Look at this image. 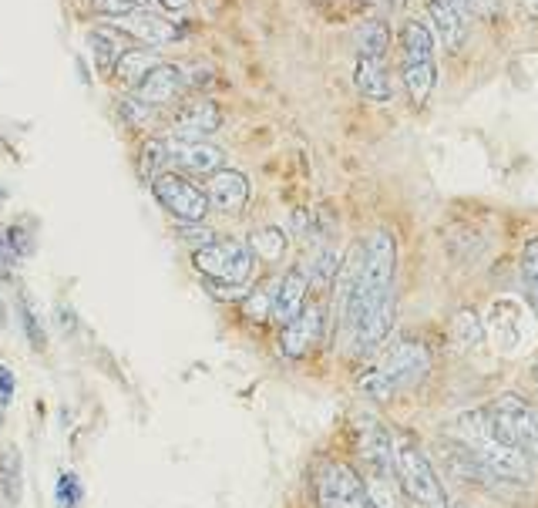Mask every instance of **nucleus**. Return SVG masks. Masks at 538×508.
I'll use <instances>...</instances> for the list:
<instances>
[{"mask_svg": "<svg viewBox=\"0 0 538 508\" xmlns=\"http://www.w3.org/2000/svg\"><path fill=\"white\" fill-rule=\"evenodd\" d=\"M454 428H458V441L471 451V458H475L491 478H498V482H515V485L532 482V461L498 431V424L491 421L488 411H465L454 421Z\"/></svg>", "mask_w": 538, "mask_h": 508, "instance_id": "obj_1", "label": "nucleus"}, {"mask_svg": "<svg viewBox=\"0 0 538 508\" xmlns=\"http://www.w3.org/2000/svg\"><path fill=\"white\" fill-rule=\"evenodd\" d=\"M394 273H397V239L387 229H377L370 233V239L364 243V256H360V273L354 290L347 293L343 300V323L347 330L354 323L377 307L380 300H387L394 293Z\"/></svg>", "mask_w": 538, "mask_h": 508, "instance_id": "obj_2", "label": "nucleus"}, {"mask_svg": "<svg viewBox=\"0 0 538 508\" xmlns=\"http://www.w3.org/2000/svg\"><path fill=\"white\" fill-rule=\"evenodd\" d=\"M394 471L404 495L421 508H448V492H444L441 475L434 471L431 458L417 445L407 431H394Z\"/></svg>", "mask_w": 538, "mask_h": 508, "instance_id": "obj_3", "label": "nucleus"}, {"mask_svg": "<svg viewBox=\"0 0 538 508\" xmlns=\"http://www.w3.org/2000/svg\"><path fill=\"white\" fill-rule=\"evenodd\" d=\"M192 263H196V270L212 283L246 286V280L253 276L256 256L243 239H216V243L196 249Z\"/></svg>", "mask_w": 538, "mask_h": 508, "instance_id": "obj_4", "label": "nucleus"}, {"mask_svg": "<svg viewBox=\"0 0 538 508\" xmlns=\"http://www.w3.org/2000/svg\"><path fill=\"white\" fill-rule=\"evenodd\" d=\"M485 411L491 414V421L498 424V431H502L532 465H538V414L528 408V401H522L518 394H502L495 397Z\"/></svg>", "mask_w": 538, "mask_h": 508, "instance_id": "obj_5", "label": "nucleus"}, {"mask_svg": "<svg viewBox=\"0 0 538 508\" xmlns=\"http://www.w3.org/2000/svg\"><path fill=\"white\" fill-rule=\"evenodd\" d=\"M152 196L159 199V206L169 212L172 219H179V223H206V216H209L206 189H199L196 182H189L179 172L155 175Z\"/></svg>", "mask_w": 538, "mask_h": 508, "instance_id": "obj_6", "label": "nucleus"}, {"mask_svg": "<svg viewBox=\"0 0 538 508\" xmlns=\"http://www.w3.org/2000/svg\"><path fill=\"white\" fill-rule=\"evenodd\" d=\"M320 508H374L367 495L364 475H357L347 461H327L317 478Z\"/></svg>", "mask_w": 538, "mask_h": 508, "instance_id": "obj_7", "label": "nucleus"}, {"mask_svg": "<svg viewBox=\"0 0 538 508\" xmlns=\"http://www.w3.org/2000/svg\"><path fill=\"white\" fill-rule=\"evenodd\" d=\"M377 367L384 371L394 391H401V387H411L421 381V377L431 374V350L428 344H421V340L397 337L394 344L384 350V357L377 360Z\"/></svg>", "mask_w": 538, "mask_h": 508, "instance_id": "obj_8", "label": "nucleus"}, {"mask_svg": "<svg viewBox=\"0 0 538 508\" xmlns=\"http://www.w3.org/2000/svg\"><path fill=\"white\" fill-rule=\"evenodd\" d=\"M357 451L367 465V475H397L394 434L374 414H357Z\"/></svg>", "mask_w": 538, "mask_h": 508, "instance_id": "obj_9", "label": "nucleus"}, {"mask_svg": "<svg viewBox=\"0 0 538 508\" xmlns=\"http://www.w3.org/2000/svg\"><path fill=\"white\" fill-rule=\"evenodd\" d=\"M222 125V112L212 101H189L169 122V138L175 142H202V138L216 135Z\"/></svg>", "mask_w": 538, "mask_h": 508, "instance_id": "obj_10", "label": "nucleus"}, {"mask_svg": "<svg viewBox=\"0 0 538 508\" xmlns=\"http://www.w3.org/2000/svg\"><path fill=\"white\" fill-rule=\"evenodd\" d=\"M323 337V307L320 303H306L300 317L290 320L280 334V347L286 357H306Z\"/></svg>", "mask_w": 538, "mask_h": 508, "instance_id": "obj_11", "label": "nucleus"}, {"mask_svg": "<svg viewBox=\"0 0 538 508\" xmlns=\"http://www.w3.org/2000/svg\"><path fill=\"white\" fill-rule=\"evenodd\" d=\"M206 199L209 209L222 212V216H239L249 202V179L236 169H219L216 175H209Z\"/></svg>", "mask_w": 538, "mask_h": 508, "instance_id": "obj_12", "label": "nucleus"}, {"mask_svg": "<svg viewBox=\"0 0 538 508\" xmlns=\"http://www.w3.org/2000/svg\"><path fill=\"white\" fill-rule=\"evenodd\" d=\"M306 290H310V276L300 266L286 270L280 276V283L273 286V313L269 320H276L280 327H286L290 320L300 317V310L306 307Z\"/></svg>", "mask_w": 538, "mask_h": 508, "instance_id": "obj_13", "label": "nucleus"}, {"mask_svg": "<svg viewBox=\"0 0 538 508\" xmlns=\"http://www.w3.org/2000/svg\"><path fill=\"white\" fill-rule=\"evenodd\" d=\"M182 91H185V75H182L179 64H159V68L135 88V98H142L145 105H152V108H162V105L179 101Z\"/></svg>", "mask_w": 538, "mask_h": 508, "instance_id": "obj_14", "label": "nucleus"}, {"mask_svg": "<svg viewBox=\"0 0 538 508\" xmlns=\"http://www.w3.org/2000/svg\"><path fill=\"white\" fill-rule=\"evenodd\" d=\"M165 145H169V165H179L192 175H216L226 162V155L206 142H175V138H169Z\"/></svg>", "mask_w": 538, "mask_h": 508, "instance_id": "obj_15", "label": "nucleus"}, {"mask_svg": "<svg viewBox=\"0 0 538 508\" xmlns=\"http://www.w3.org/2000/svg\"><path fill=\"white\" fill-rule=\"evenodd\" d=\"M118 24V34H128V38H138L148 48H159V44H169L179 38V27L162 21V17H152V14H142V11H132L125 17H115Z\"/></svg>", "mask_w": 538, "mask_h": 508, "instance_id": "obj_16", "label": "nucleus"}, {"mask_svg": "<svg viewBox=\"0 0 538 508\" xmlns=\"http://www.w3.org/2000/svg\"><path fill=\"white\" fill-rule=\"evenodd\" d=\"M159 64H165L162 58H159V51H152V48H128L122 58H118V64H115V75L122 85H128V88H138L142 81L152 75Z\"/></svg>", "mask_w": 538, "mask_h": 508, "instance_id": "obj_17", "label": "nucleus"}, {"mask_svg": "<svg viewBox=\"0 0 538 508\" xmlns=\"http://www.w3.org/2000/svg\"><path fill=\"white\" fill-rule=\"evenodd\" d=\"M354 81H357V91L364 95L367 101L374 105H387L394 98V85L384 71V61H367L360 58L357 61V71H354Z\"/></svg>", "mask_w": 538, "mask_h": 508, "instance_id": "obj_18", "label": "nucleus"}, {"mask_svg": "<svg viewBox=\"0 0 538 508\" xmlns=\"http://www.w3.org/2000/svg\"><path fill=\"white\" fill-rule=\"evenodd\" d=\"M21 492H24V461L17 445H7L0 451V498H4L7 508H14L21 502Z\"/></svg>", "mask_w": 538, "mask_h": 508, "instance_id": "obj_19", "label": "nucleus"}, {"mask_svg": "<svg viewBox=\"0 0 538 508\" xmlns=\"http://www.w3.org/2000/svg\"><path fill=\"white\" fill-rule=\"evenodd\" d=\"M428 14L438 24V34L444 38L448 48H461L465 41V17L451 7V0H428Z\"/></svg>", "mask_w": 538, "mask_h": 508, "instance_id": "obj_20", "label": "nucleus"}, {"mask_svg": "<svg viewBox=\"0 0 538 508\" xmlns=\"http://www.w3.org/2000/svg\"><path fill=\"white\" fill-rule=\"evenodd\" d=\"M401 48L404 61H434V34L424 21H407L401 27Z\"/></svg>", "mask_w": 538, "mask_h": 508, "instance_id": "obj_21", "label": "nucleus"}, {"mask_svg": "<svg viewBox=\"0 0 538 508\" xmlns=\"http://www.w3.org/2000/svg\"><path fill=\"white\" fill-rule=\"evenodd\" d=\"M434 81H438V68L434 61H404V88L411 95L414 105H424L434 91Z\"/></svg>", "mask_w": 538, "mask_h": 508, "instance_id": "obj_22", "label": "nucleus"}, {"mask_svg": "<svg viewBox=\"0 0 538 508\" xmlns=\"http://www.w3.org/2000/svg\"><path fill=\"white\" fill-rule=\"evenodd\" d=\"M387 48H391V31H387L384 21H367V24H360V31H357V51H360V58H367V61H384Z\"/></svg>", "mask_w": 538, "mask_h": 508, "instance_id": "obj_23", "label": "nucleus"}, {"mask_svg": "<svg viewBox=\"0 0 538 508\" xmlns=\"http://www.w3.org/2000/svg\"><path fill=\"white\" fill-rule=\"evenodd\" d=\"M451 337L454 344H458L461 350H475L481 347V340H485V323H481V317L471 307L458 310L451 320Z\"/></svg>", "mask_w": 538, "mask_h": 508, "instance_id": "obj_24", "label": "nucleus"}, {"mask_svg": "<svg viewBox=\"0 0 538 508\" xmlns=\"http://www.w3.org/2000/svg\"><path fill=\"white\" fill-rule=\"evenodd\" d=\"M367 495L374 508H407L404 505V488L397 482V475H367L364 478Z\"/></svg>", "mask_w": 538, "mask_h": 508, "instance_id": "obj_25", "label": "nucleus"}, {"mask_svg": "<svg viewBox=\"0 0 538 508\" xmlns=\"http://www.w3.org/2000/svg\"><path fill=\"white\" fill-rule=\"evenodd\" d=\"M249 249H253L256 260L263 263H280L283 253H286V233L276 226H263L256 229L253 236H249Z\"/></svg>", "mask_w": 538, "mask_h": 508, "instance_id": "obj_26", "label": "nucleus"}, {"mask_svg": "<svg viewBox=\"0 0 538 508\" xmlns=\"http://www.w3.org/2000/svg\"><path fill=\"white\" fill-rule=\"evenodd\" d=\"M14 310H17V323H21V330H24V340L31 344V350L44 354V350H48V334H44L41 320H37V313H34L31 303H27L24 293H17Z\"/></svg>", "mask_w": 538, "mask_h": 508, "instance_id": "obj_27", "label": "nucleus"}, {"mask_svg": "<svg viewBox=\"0 0 538 508\" xmlns=\"http://www.w3.org/2000/svg\"><path fill=\"white\" fill-rule=\"evenodd\" d=\"M88 44L95 48V58L101 64V71H115V64L118 58L128 51L122 41H118V34L115 31H91L88 34Z\"/></svg>", "mask_w": 538, "mask_h": 508, "instance_id": "obj_28", "label": "nucleus"}, {"mask_svg": "<svg viewBox=\"0 0 538 508\" xmlns=\"http://www.w3.org/2000/svg\"><path fill=\"white\" fill-rule=\"evenodd\" d=\"M0 246L14 256V260H27L34 253V233L27 223H11L0 229Z\"/></svg>", "mask_w": 538, "mask_h": 508, "instance_id": "obj_29", "label": "nucleus"}, {"mask_svg": "<svg viewBox=\"0 0 538 508\" xmlns=\"http://www.w3.org/2000/svg\"><path fill=\"white\" fill-rule=\"evenodd\" d=\"M357 387H360V394H364L367 401H391V397H394L391 381H387L384 371H380L377 364H367L364 371H360Z\"/></svg>", "mask_w": 538, "mask_h": 508, "instance_id": "obj_30", "label": "nucleus"}, {"mask_svg": "<svg viewBox=\"0 0 538 508\" xmlns=\"http://www.w3.org/2000/svg\"><path fill=\"white\" fill-rule=\"evenodd\" d=\"M142 172L148 179L169 172V145H165V138H148L142 145Z\"/></svg>", "mask_w": 538, "mask_h": 508, "instance_id": "obj_31", "label": "nucleus"}, {"mask_svg": "<svg viewBox=\"0 0 538 508\" xmlns=\"http://www.w3.org/2000/svg\"><path fill=\"white\" fill-rule=\"evenodd\" d=\"M522 283H525V293L528 300H532V307L538 310V236L528 239L522 249Z\"/></svg>", "mask_w": 538, "mask_h": 508, "instance_id": "obj_32", "label": "nucleus"}, {"mask_svg": "<svg viewBox=\"0 0 538 508\" xmlns=\"http://www.w3.org/2000/svg\"><path fill=\"white\" fill-rule=\"evenodd\" d=\"M118 112H122V118L132 128H142V132H148V128L155 125V112H159V108L145 105L142 98H122V101H118Z\"/></svg>", "mask_w": 538, "mask_h": 508, "instance_id": "obj_33", "label": "nucleus"}, {"mask_svg": "<svg viewBox=\"0 0 538 508\" xmlns=\"http://www.w3.org/2000/svg\"><path fill=\"white\" fill-rule=\"evenodd\" d=\"M81 498H85V485L78 482V475L74 471H61L58 485H54V502H58V508H78Z\"/></svg>", "mask_w": 538, "mask_h": 508, "instance_id": "obj_34", "label": "nucleus"}, {"mask_svg": "<svg viewBox=\"0 0 538 508\" xmlns=\"http://www.w3.org/2000/svg\"><path fill=\"white\" fill-rule=\"evenodd\" d=\"M333 273H340V256L333 253V249H320L317 260H313V273H306V276H313L320 286H327L333 280Z\"/></svg>", "mask_w": 538, "mask_h": 508, "instance_id": "obj_35", "label": "nucleus"}, {"mask_svg": "<svg viewBox=\"0 0 538 508\" xmlns=\"http://www.w3.org/2000/svg\"><path fill=\"white\" fill-rule=\"evenodd\" d=\"M179 239L185 246H192V253H196V249L216 243V233H212L209 226H202V223H179Z\"/></svg>", "mask_w": 538, "mask_h": 508, "instance_id": "obj_36", "label": "nucleus"}, {"mask_svg": "<svg viewBox=\"0 0 538 508\" xmlns=\"http://www.w3.org/2000/svg\"><path fill=\"white\" fill-rule=\"evenodd\" d=\"M246 313H249V320H266L269 313H273V293H249Z\"/></svg>", "mask_w": 538, "mask_h": 508, "instance_id": "obj_37", "label": "nucleus"}, {"mask_svg": "<svg viewBox=\"0 0 538 508\" xmlns=\"http://www.w3.org/2000/svg\"><path fill=\"white\" fill-rule=\"evenodd\" d=\"M91 7L108 17H125V14L138 11V0H91Z\"/></svg>", "mask_w": 538, "mask_h": 508, "instance_id": "obj_38", "label": "nucleus"}, {"mask_svg": "<svg viewBox=\"0 0 538 508\" xmlns=\"http://www.w3.org/2000/svg\"><path fill=\"white\" fill-rule=\"evenodd\" d=\"M14 394H17V377L11 367L0 364V408H11Z\"/></svg>", "mask_w": 538, "mask_h": 508, "instance_id": "obj_39", "label": "nucleus"}, {"mask_svg": "<svg viewBox=\"0 0 538 508\" xmlns=\"http://www.w3.org/2000/svg\"><path fill=\"white\" fill-rule=\"evenodd\" d=\"M14 266H17V260L11 253H7L4 246H0V283H11L14 280Z\"/></svg>", "mask_w": 538, "mask_h": 508, "instance_id": "obj_40", "label": "nucleus"}, {"mask_svg": "<svg viewBox=\"0 0 538 508\" xmlns=\"http://www.w3.org/2000/svg\"><path fill=\"white\" fill-rule=\"evenodd\" d=\"M54 313H58V327H64L71 334V330H74V313L68 307H61V303H58V310H54Z\"/></svg>", "mask_w": 538, "mask_h": 508, "instance_id": "obj_41", "label": "nucleus"}, {"mask_svg": "<svg viewBox=\"0 0 538 508\" xmlns=\"http://www.w3.org/2000/svg\"><path fill=\"white\" fill-rule=\"evenodd\" d=\"M451 7H454V11H458L461 17H468L471 11H475V4H471V0H451Z\"/></svg>", "mask_w": 538, "mask_h": 508, "instance_id": "obj_42", "label": "nucleus"}, {"mask_svg": "<svg viewBox=\"0 0 538 508\" xmlns=\"http://www.w3.org/2000/svg\"><path fill=\"white\" fill-rule=\"evenodd\" d=\"M159 4L165 7V11H185V7H189V0H159Z\"/></svg>", "mask_w": 538, "mask_h": 508, "instance_id": "obj_43", "label": "nucleus"}, {"mask_svg": "<svg viewBox=\"0 0 538 508\" xmlns=\"http://www.w3.org/2000/svg\"><path fill=\"white\" fill-rule=\"evenodd\" d=\"M0 327H7V307L0 303Z\"/></svg>", "mask_w": 538, "mask_h": 508, "instance_id": "obj_44", "label": "nucleus"}, {"mask_svg": "<svg viewBox=\"0 0 538 508\" xmlns=\"http://www.w3.org/2000/svg\"><path fill=\"white\" fill-rule=\"evenodd\" d=\"M4 202H7V186L0 182V206H4Z\"/></svg>", "mask_w": 538, "mask_h": 508, "instance_id": "obj_45", "label": "nucleus"}, {"mask_svg": "<svg viewBox=\"0 0 538 508\" xmlns=\"http://www.w3.org/2000/svg\"><path fill=\"white\" fill-rule=\"evenodd\" d=\"M0 428H4V408H0Z\"/></svg>", "mask_w": 538, "mask_h": 508, "instance_id": "obj_46", "label": "nucleus"}, {"mask_svg": "<svg viewBox=\"0 0 538 508\" xmlns=\"http://www.w3.org/2000/svg\"><path fill=\"white\" fill-rule=\"evenodd\" d=\"M525 4H528V0H525ZM532 4H535V7H538V0H532Z\"/></svg>", "mask_w": 538, "mask_h": 508, "instance_id": "obj_47", "label": "nucleus"}, {"mask_svg": "<svg viewBox=\"0 0 538 508\" xmlns=\"http://www.w3.org/2000/svg\"><path fill=\"white\" fill-rule=\"evenodd\" d=\"M535 381H538V367H535Z\"/></svg>", "mask_w": 538, "mask_h": 508, "instance_id": "obj_48", "label": "nucleus"}]
</instances>
